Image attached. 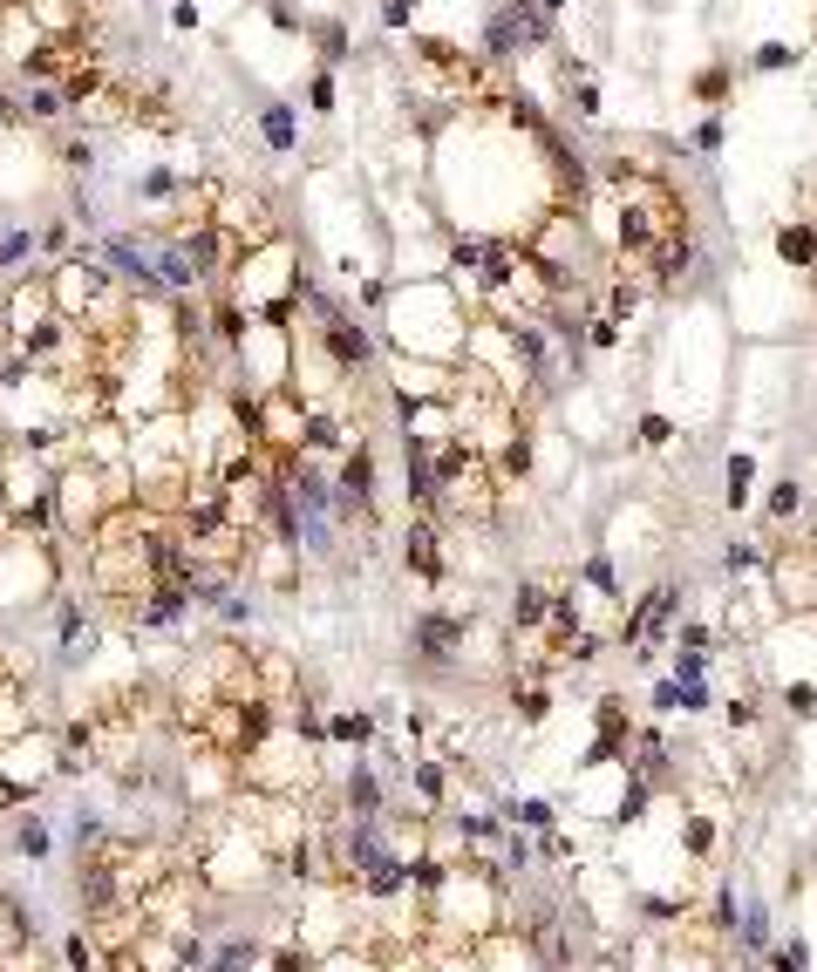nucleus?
<instances>
[{"label": "nucleus", "mask_w": 817, "mask_h": 972, "mask_svg": "<svg viewBox=\"0 0 817 972\" xmlns=\"http://www.w3.org/2000/svg\"><path fill=\"white\" fill-rule=\"evenodd\" d=\"M212 225H225L239 246L252 252V246H272V238H287V225H280V212H272V197L259 191V184H239V177H225V191H218V212H212Z\"/></svg>", "instance_id": "nucleus-1"}, {"label": "nucleus", "mask_w": 817, "mask_h": 972, "mask_svg": "<svg viewBox=\"0 0 817 972\" xmlns=\"http://www.w3.org/2000/svg\"><path fill=\"white\" fill-rule=\"evenodd\" d=\"M402 572L416 585H430V592L450 585L456 558H450V531H443L437 517H402Z\"/></svg>", "instance_id": "nucleus-2"}, {"label": "nucleus", "mask_w": 817, "mask_h": 972, "mask_svg": "<svg viewBox=\"0 0 817 972\" xmlns=\"http://www.w3.org/2000/svg\"><path fill=\"white\" fill-rule=\"evenodd\" d=\"M42 320H55V287L49 272H21L8 279V293H0V334H8V347H21Z\"/></svg>", "instance_id": "nucleus-3"}, {"label": "nucleus", "mask_w": 817, "mask_h": 972, "mask_svg": "<svg viewBox=\"0 0 817 972\" xmlns=\"http://www.w3.org/2000/svg\"><path fill=\"white\" fill-rule=\"evenodd\" d=\"M552 598H559V579L552 572H525L512 585V605H504V633H512V646L525 639H545V626H552Z\"/></svg>", "instance_id": "nucleus-4"}, {"label": "nucleus", "mask_w": 817, "mask_h": 972, "mask_svg": "<svg viewBox=\"0 0 817 972\" xmlns=\"http://www.w3.org/2000/svg\"><path fill=\"white\" fill-rule=\"evenodd\" d=\"M334 789H341V809L347 817H388V782H381V768L368 755H341L334 762Z\"/></svg>", "instance_id": "nucleus-5"}, {"label": "nucleus", "mask_w": 817, "mask_h": 972, "mask_svg": "<svg viewBox=\"0 0 817 972\" xmlns=\"http://www.w3.org/2000/svg\"><path fill=\"white\" fill-rule=\"evenodd\" d=\"M375 735H381V721H375L368 708H327V748H341V755H368Z\"/></svg>", "instance_id": "nucleus-6"}, {"label": "nucleus", "mask_w": 817, "mask_h": 972, "mask_svg": "<svg viewBox=\"0 0 817 972\" xmlns=\"http://www.w3.org/2000/svg\"><path fill=\"white\" fill-rule=\"evenodd\" d=\"M770 252H776V266L817 279V231H810V218H784V225H776V238H770Z\"/></svg>", "instance_id": "nucleus-7"}, {"label": "nucleus", "mask_w": 817, "mask_h": 972, "mask_svg": "<svg viewBox=\"0 0 817 972\" xmlns=\"http://www.w3.org/2000/svg\"><path fill=\"white\" fill-rule=\"evenodd\" d=\"M184 177H191L184 164H143V171L130 177V197H137V205H143V218H150V212H164L171 197L184 191Z\"/></svg>", "instance_id": "nucleus-8"}, {"label": "nucleus", "mask_w": 817, "mask_h": 972, "mask_svg": "<svg viewBox=\"0 0 817 972\" xmlns=\"http://www.w3.org/2000/svg\"><path fill=\"white\" fill-rule=\"evenodd\" d=\"M252 123H259V143H266L272 156H293V150H300V109H293V102H259Z\"/></svg>", "instance_id": "nucleus-9"}, {"label": "nucleus", "mask_w": 817, "mask_h": 972, "mask_svg": "<svg viewBox=\"0 0 817 972\" xmlns=\"http://www.w3.org/2000/svg\"><path fill=\"white\" fill-rule=\"evenodd\" d=\"M804 483L797 476H784V483H770V497H763V538H776V531H784V523H797L804 517Z\"/></svg>", "instance_id": "nucleus-10"}, {"label": "nucleus", "mask_w": 817, "mask_h": 972, "mask_svg": "<svg viewBox=\"0 0 817 972\" xmlns=\"http://www.w3.org/2000/svg\"><path fill=\"white\" fill-rule=\"evenodd\" d=\"M8 850H14V857H28V864H42L49 850H55V830H49V817H34V809H21V817L8 823Z\"/></svg>", "instance_id": "nucleus-11"}, {"label": "nucleus", "mask_w": 817, "mask_h": 972, "mask_svg": "<svg viewBox=\"0 0 817 972\" xmlns=\"http://www.w3.org/2000/svg\"><path fill=\"white\" fill-rule=\"evenodd\" d=\"M307 48L321 55V68H341L347 55H355V34H347V21H314L307 14Z\"/></svg>", "instance_id": "nucleus-12"}, {"label": "nucleus", "mask_w": 817, "mask_h": 972, "mask_svg": "<svg viewBox=\"0 0 817 972\" xmlns=\"http://www.w3.org/2000/svg\"><path fill=\"white\" fill-rule=\"evenodd\" d=\"M34 259H42V238H34V225H0V272H8V279H21L14 266H34Z\"/></svg>", "instance_id": "nucleus-13"}, {"label": "nucleus", "mask_w": 817, "mask_h": 972, "mask_svg": "<svg viewBox=\"0 0 817 972\" xmlns=\"http://www.w3.org/2000/svg\"><path fill=\"white\" fill-rule=\"evenodd\" d=\"M750 497H756V456L735 450V456L722 463V504H729V510H750Z\"/></svg>", "instance_id": "nucleus-14"}, {"label": "nucleus", "mask_w": 817, "mask_h": 972, "mask_svg": "<svg viewBox=\"0 0 817 972\" xmlns=\"http://www.w3.org/2000/svg\"><path fill=\"white\" fill-rule=\"evenodd\" d=\"M504 823L525 830V836H545V830H559V809L545 796H525V802H504Z\"/></svg>", "instance_id": "nucleus-15"}, {"label": "nucleus", "mask_w": 817, "mask_h": 972, "mask_svg": "<svg viewBox=\"0 0 817 972\" xmlns=\"http://www.w3.org/2000/svg\"><path fill=\"white\" fill-rule=\"evenodd\" d=\"M559 96H566V116H572V123H600V116H606L593 75H579V83H559Z\"/></svg>", "instance_id": "nucleus-16"}, {"label": "nucleus", "mask_w": 817, "mask_h": 972, "mask_svg": "<svg viewBox=\"0 0 817 972\" xmlns=\"http://www.w3.org/2000/svg\"><path fill=\"white\" fill-rule=\"evenodd\" d=\"M735 939H743V952H750V959H763V952H770V905H763V898H750V905H743V925H735Z\"/></svg>", "instance_id": "nucleus-17"}, {"label": "nucleus", "mask_w": 817, "mask_h": 972, "mask_svg": "<svg viewBox=\"0 0 817 972\" xmlns=\"http://www.w3.org/2000/svg\"><path fill=\"white\" fill-rule=\"evenodd\" d=\"M729 89H735V68H729V62H709L702 75H695V102H702V109H722Z\"/></svg>", "instance_id": "nucleus-18"}, {"label": "nucleus", "mask_w": 817, "mask_h": 972, "mask_svg": "<svg viewBox=\"0 0 817 972\" xmlns=\"http://www.w3.org/2000/svg\"><path fill=\"white\" fill-rule=\"evenodd\" d=\"M797 62H804V48H797V42H763V48L750 55V68H756V75H784V68H797Z\"/></svg>", "instance_id": "nucleus-19"}, {"label": "nucleus", "mask_w": 817, "mask_h": 972, "mask_svg": "<svg viewBox=\"0 0 817 972\" xmlns=\"http://www.w3.org/2000/svg\"><path fill=\"white\" fill-rule=\"evenodd\" d=\"M307 109H314V116H334V109H341V83H334V68H314V75H307Z\"/></svg>", "instance_id": "nucleus-20"}, {"label": "nucleus", "mask_w": 817, "mask_h": 972, "mask_svg": "<svg viewBox=\"0 0 817 972\" xmlns=\"http://www.w3.org/2000/svg\"><path fill=\"white\" fill-rule=\"evenodd\" d=\"M722 727H729V735H750V727H763L756 694H729V701H722Z\"/></svg>", "instance_id": "nucleus-21"}, {"label": "nucleus", "mask_w": 817, "mask_h": 972, "mask_svg": "<svg viewBox=\"0 0 817 972\" xmlns=\"http://www.w3.org/2000/svg\"><path fill=\"white\" fill-rule=\"evenodd\" d=\"M375 14H381L388 34H416V28H422V0H381Z\"/></svg>", "instance_id": "nucleus-22"}, {"label": "nucleus", "mask_w": 817, "mask_h": 972, "mask_svg": "<svg viewBox=\"0 0 817 972\" xmlns=\"http://www.w3.org/2000/svg\"><path fill=\"white\" fill-rule=\"evenodd\" d=\"M681 843H688V857H709V850H716V817H702V809L681 817Z\"/></svg>", "instance_id": "nucleus-23"}, {"label": "nucleus", "mask_w": 817, "mask_h": 972, "mask_svg": "<svg viewBox=\"0 0 817 972\" xmlns=\"http://www.w3.org/2000/svg\"><path fill=\"white\" fill-rule=\"evenodd\" d=\"M641 450H647V456L675 450V422H668V415H641Z\"/></svg>", "instance_id": "nucleus-24"}, {"label": "nucleus", "mask_w": 817, "mask_h": 972, "mask_svg": "<svg viewBox=\"0 0 817 972\" xmlns=\"http://www.w3.org/2000/svg\"><path fill=\"white\" fill-rule=\"evenodd\" d=\"M770 972H810V946H804V939L770 946Z\"/></svg>", "instance_id": "nucleus-25"}, {"label": "nucleus", "mask_w": 817, "mask_h": 972, "mask_svg": "<svg viewBox=\"0 0 817 972\" xmlns=\"http://www.w3.org/2000/svg\"><path fill=\"white\" fill-rule=\"evenodd\" d=\"M681 150H702V156H716V150H722V109H709L702 123H695V137H688Z\"/></svg>", "instance_id": "nucleus-26"}, {"label": "nucleus", "mask_w": 817, "mask_h": 972, "mask_svg": "<svg viewBox=\"0 0 817 972\" xmlns=\"http://www.w3.org/2000/svg\"><path fill=\"white\" fill-rule=\"evenodd\" d=\"M681 687V701H675V714L688 721V714H709V680H675Z\"/></svg>", "instance_id": "nucleus-27"}, {"label": "nucleus", "mask_w": 817, "mask_h": 972, "mask_svg": "<svg viewBox=\"0 0 817 972\" xmlns=\"http://www.w3.org/2000/svg\"><path fill=\"white\" fill-rule=\"evenodd\" d=\"M716 654H688V646H675V680H709Z\"/></svg>", "instance_id": "nucleus-28"}, {"label": "nucleus", "mask_w": 817, "mask_h": 972, "mask_svg": "<svg viewBox=\"0 0 817 972\" xmlns=\"http://www.w3.org/2000/svg\"><path fill=\"white\" fill-rule=\"evenodd\" d=\"M784 708H791L797 721H810V714H817V687H810V680H791V687H784Z\"/></svg>", "instance_id": "nucleus-29"}, {"label": "nucleus", "mask_w": 817, "mask_h": 972, "mask_svg": "<svg viewBox=\"0 0 817 972\" xmlns=\"http://www.w3.org/2000/svg\"><path fill=\"white\" fill-rule=\"evenodd\" d=\"M198 21H205V8H198V0H171V28H178V34H191Z\"/></svg>", "instance_id": "nucleus-30"}, {"label": "nucleus", "mask_w": 817, "mask_h": 972, "mask_svg": "<svg viewBox=\"0 0 817 972\" xmlns=\"http://www.w3.org/2000/svg\"><path fill=\"white\" fill-rule=\"evenodd\" d=\"M538 8H545V14H552V21H566V8H572V0H538Z\"/></svg>", "instance_id": "nucleus-31"}]
</instances>
